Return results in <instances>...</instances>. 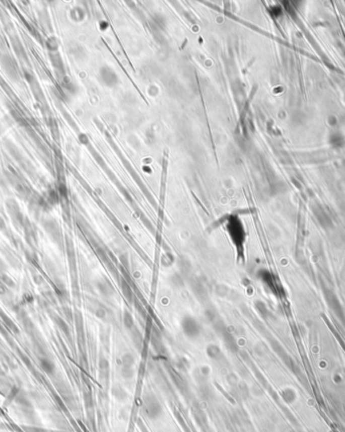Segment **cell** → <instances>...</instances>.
<instances>
[{
    "mask_svg": "<svg viewBox=\"0 0 345 432\" xmlns=\"http://www.w3.org/2000/svg\"><path fill=\"white\" fill-rule=\"evenodd\" d=\"M143 408H144L145 414L150 419L159 418L163 412V407H162L160 401L153 394H149L145 397Z\"/></svg>",
    "mask_w": 345,
    "mask_h": 432,
    "instance_id": "6da1fadb",
    "label": "cell"
},
{
    "mask_svg": "<svg viewBox=\"0 0 345 432\" xmlns=\"http://www.w3.org/2000/svg\"><path fill=\"white\" fill-rule=\"evenodd\" d=\"M182 330L184 334L189 338H197L201 332V326L199 322L191 315H187L182 319Z\"/></svg>",
    "mask_w": 345,
    "mask_h": 432,
    "instance_id": "7a4b0ae2",
    "label": "cell"
},
{
    "mask_svg": "<svg viewBox=\"0 0 345 432\" xmlns=\"http://www.w3.org/2000/svg\"><path fill=\"white\" fill-rule=\"evenodd\" d=\"M207 353L212 358H218L221 355V350L217 345L211 344L207 347Z\"/></svg>",
    "mask_w": 345,
    "mask_h": 432,
    "instance_id": "3957f363",
    "label": "cell"
},
{
    "mask_svg": "<svg viewBox=\"0 0 345 432\" xmlns=\"http://www.w3.org/2000/svg\"><path fill=\"white\" fill-rule=\"evenodd\" d=\"M123 322H124V325L126 326V328H128V329H130L132 326H133V319H132V316L130 315V313L129 312H124V315H123Z\"/></svg>",
    "mask_w": 345,
    "mask_h": 432,
    "instance_id": "277c9868",
    "label": "cell"
}]
</instances>
